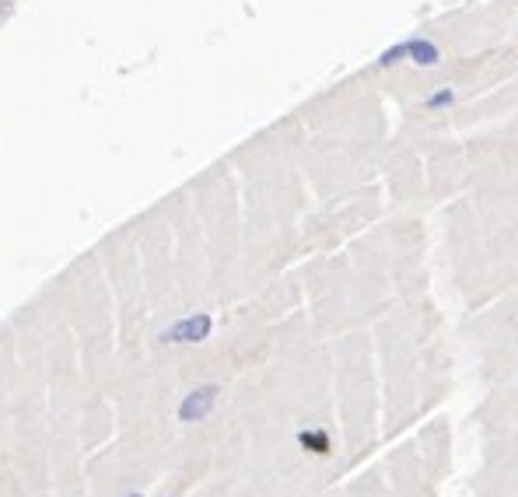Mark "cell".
Here are the masks:
<instances>
[{"mask_svg":"<svg viewBox=\"0 0 518 497\" xmlns=\"http://www.w3.org/2000/svg\"><path fill=\"white\" fill-rule=\"evenodd\" d=\"M403 60H410L414 67H438L442 50H438V43H431L424 35H414V39H403V43L382 50L375 64L378 67H392V64H403Z\"/></svg>","mask_w":518,"mask_h":497,"instance_id":"obj_1","label":"cell"},{"mask_svg":"<svg viewBox=\"0 0 518 497\" xmlns=\"http://www.w3.org/2000/svg\"><path fill=\"white\" fill-rule=\"evenodd\" d=\"M211 333H214V319H211V312H189V315L175 319L168 330H161L158 340L168 344V347H182V344L189 347V344H204V340H211Z\"/></svg>","mask_w":518,"mask_h":497,"instance_id":"obj_2","label":"cell"},{"mask_svg":"<svg viewBox=\"0 0 518 497\" xmlns=\"http://www.w3.org/2000/svg\"><path fill=\"white\" fill-rule=\"evenodd\" d=\"M218 396H221V385H214V382L197 385L193 392H186L182 403H179V410H175L179 424H200V421H207L214 414V407H218Z\"/></svg>","mask_w":518,"mask_h":497,"instance_id":"obj_3","label":"cell"},{"mask_svg":"<svg viewBox=\"0 0 518 497\" xmlns=\"http://www.w3.org/2000/svg\"><path fill=\"white\" fill-rule=\"evenodd\" d=\"M298 445L305 452H312V455H329V448H333V441H329L326 431H301L298 434Z\"/></svg>","mask_w":518,"mask_h":497,"instance_id":"obj_4","label":"cell"},{"mask_svg":"<svg viewBox=\"0 0 518 497\" xmlns=\"http://www.w3.org/2000/svg\"><path fill=\"white\" fill-rule=\"evenodd\" d=\"M452 102H455V91H452V88H438L435 95L424 98V109H448Z\"/></svg>","mask_w":518,"mask_h":497,"instance_id":"obj_5","label":"cell"},{"mask_svg":"<svg viewBox=\"0 0 518 497\" xmlns=\"http://www.w3.org/2000/svg\"><path fill=\"white\" fill-rule=\"evenodd\" d=\"M11 14H14V0H0V25H4Z\"/></svg>","mask_w":518,"mask_h":497,"instance_id":"obj_6","label":"cell"},{"mask_svg":"<svg viewBox=\"0 0 518 497\" xmlns=\"http://www.w3.org/2000/svg\"><path fill=\"white\" fill-rule=\"evenodd\" d=\"M123 497H144V494H123Z\"/></svg>","mask_w":518,"mask_h":497,"instance_id":"obj_7","label":"cell"}]
</instances>
